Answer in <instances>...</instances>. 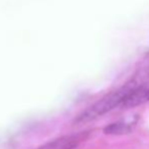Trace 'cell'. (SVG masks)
<instances>
[{
    "instance_id": "3",
    "label": "cell",
    "mask_w": 149,
    "mask_h": 149,
    "mask_svg": "<svg viewBox=\"0 0 149 149\" xmlns=\"http://www.w3.org/2000/svg\"><path fill=\"white\" fill-rule=\"evenodd\" d=\"M149 100V82L135 85L124 98L121 107L124 109L134 108Z\"/></svg>"
},
{
    "instance_id": "4",
    "label": "cell",
    "mask_w": 149,
    "mask_h": 149,
    "mask_svg": "<svg viewBox=\"0 0 149 149\" xmlns=\"http://www.w3.org/2000/svg\"><path fill=\"white\" fill-rule=\"evenodd\" d=\"M133 129V123L127 122H118V123L111 124L110 126L104 128V133L109 135H123L130 133Z\"/></svg>"
},
{
    "instance_id": "1",
    "label": "cell",
    "mask_w": 149,
    "mask_h": 149,
    "mask_svg": "<svg viewBox=\"0 0 149 149\" xmlns=\"http://www.w3.org/2000/svg\"><path fill=\"white\" fill-rule=\"evenodd\" d=\"M135 83H128L125 86L121 87L117 91H114L112 93H110L109 95L104 96V98H102L100 100L96 102L95 104H93L92 106H90L89 108H87L85 111H83L80 115L75 120L76 124H83L86 122L92 121V120L98 118V117L102 116L106 113L112 111L113 109H115L116 107L121 106V104L123 102L124 98L126 97L129 91L135 86Z\"/></svg>"
},
{
    "instance_id": "2",
    "label": "cell",
    "mask_w": 149,
    "mask_h": 149,
    "mask_svg": "<svg viewBox=\"0 0 149 149\" xmlns=\"http://www.w3.org/2000/svg\"><path fill=\"white\" fill-rule=\"evenodd\" d=\"M87 133H78L72 135H66L62 137L56 138L54 140L43 144L37 149H74L85 140Z\"/></svg>"
}]
</instances>
